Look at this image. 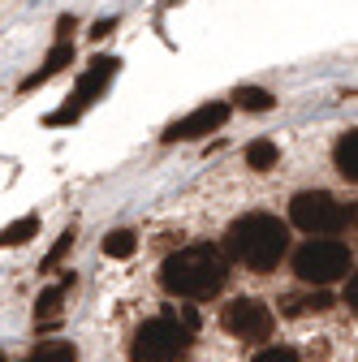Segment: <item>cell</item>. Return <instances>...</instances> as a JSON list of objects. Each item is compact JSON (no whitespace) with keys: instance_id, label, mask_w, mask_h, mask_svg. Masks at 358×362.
Listing matches in <instances>:
<instances>
[{"instance_id":"5b68a950","label":"cell","mask_w":358,"mask_h":362,"mask_svg":"<svg viewBox=\"0 0 358 362\" xmlns=\"http://www.w3.org/2000/svg\"><path fill=\"white\" fill-rule=\"evenodd\" d=\"M289 220L311 238H333V233L345 229V224H354V211L345 203H337L328 190H302L289 203Z\"/></svg>"},{"instance_id":"3957f363","label":"cell","mask_w":358,"mask_h":362,"mask_svg":"<svg viewBox=\"0 0 358 362\" xmlns=\"http://www.w3.org/2000/svg\"><path fill=\"white\" fill-rule=\"evenodd\" d=\"M190 328L177 320V315H160V320H147L139 332H134L129 358L134 362H177L190 349Z\"/></svg>"},{"instance_id":"d6986e66","label":"cell","mask_w":358,"mask_h":362,"mask_svg":"<svg viewBox=\"0 0 358 362\" xmlns=\"http://www.w3.org/2000/svg\"><path fill=\"white\" fill-rule=\"evenodd\" d=\"M69 246H74V229H65V233L57 238V246L48 250V259H43V272H52V267H57V263H61V259L69 255Z\"/></svg>"},{"instance_id":"5bb4252c","label":"cell","mask_w":358,"mask_h":362,"mask_svg":"<svg viewBox=\"0 0 358 362\" xmlns=\"http://www.w3.org/2000/svg\"><path fill=\"white\" fill-rule=\"evenodd\" d=\"M35 233H39V216H22V220L5 224V233H0V246H26Z\"/></svg>"},{"instance_id":"ba28073f","label":"cell","mask_w":358,"mask_h":362,"mask_svg":"<svg viewBox=\"0 0 358 362\" xmlns=\"http://www.w3.org/2000/svg\"><path fill=\"white\" fill-rule=\"evenodd\" d=\"M225 121H229V104H203V108H195L190 117L173 121V125L164 129V143H190V139H203V134L220 129Z\"/></svg>"},{"instance_id":"e0dca14e","label":"cell","mask_w":358,"mask_h":362,"mask_svg":"<svg viewBox=\"0 0 358 362\" xmlns=\"http://www.w3.org/2000/svg\"><path fill=\"white\" fill-rule=\"evenodd\" d=\"M333 306V298L320 289V293H311V298H289L285 302V315H302V310H328Z\"/></svg>"},{"instance_id":"8992f818","label":"cell","mask_w":358,"mask_h":362,"mask_svg":"<svg viewBox=\"0 0 358 362\" xmlns=\"http://www.w3.org/2000/svg\"><path fill=\"white\" fill-rule=\"evenodd\" d=\"M117 65H121V61H112V57H96L91 65H86V74L78 78V86H74V100H69L65 108H57V112L48 117V125H69V121H78V117H82V108L91 104V100L100 95V90L112 82Z\"/></svg>"},{"instance_id":"30bf717a","label":"cell","mask_w":358,"mask_h":362,"mask_svg":"<svg viewBox=\"0 0 358 362\" xmlns=\"http://www.w3.org/2000/svg\"><path fill=\"white\" fill-rule=\"evenodd\" d=\"M69 61H74V43H57V48H52L48 57H43V69H39V74H30V78L22 82V90H35V86H43L48 78H57V74H61Z\"/></svg>"},{"instance_id":"44dd1931","label":"cell","mask_w":358,"mask_h":362,"mask_svg":"<svg viewBox=\"0 0 358 362\" xmlns=\"http://www.w3.org/2000/svg\"><path fill=\"white\" fill-rule=\"evenodd\" d=\"M112 26H117V18H108V22H100V26H96V30H91V39H104V35H108V30H112Z\"/></svg>"},{"instance_id":"2e32d148","label":"cell","mask_w":358,"mask_h":362,"mask_svg":"<svg viewBox=\"0 0 358 362\" xmlns=\"http://www.w3.org/2000/svg\"><path fill=\"white\" fill-rule=\"evenodd\" d=\"M134 250H139V238H134L129 229H117V233L104 238V255H108V259H129Z\"/></svg>"},{"instance_id":"9c48e42d","label":"cell","mask_w":358,"mask_h":362,"mask_svg":"<svg viewBox=\"0 0 358 362\" xmlns=\"http://www.w3.org/2000/svg\"><path fill=\"white\" fill-rule=\"evenodd\" d=\"M69 281H74V276H65L61 285H52V289H43V293H39V302H35V324H39V328H52V324L61 320V302H65Z\"/></svg>"},{"instance_id":"ffe728a7","label":"cell","mask_w":358,"mask_h":362,"mask_svg":"<svg viewBox=\"0 0 358 362\" xmlns=\"http://www.w3.org/2000/svg\"><path fill=\"white\" fill-rule=\"evenodd\" d=\"M345 302H350V310L358 306V276H354V272H350V285H345Z\"/></svg>"},{"instance_id":"603a6c76","label":"cell","mask_w":358,"mask_h":362,"mask_svg":"<svg viewBox=\"0 0 358 362\" xmlns=\"http://www.w3.org/2000/svg\"><path fill=\"white\" fill-rule=\"evenodd\" d=\"M26 362H30V358H26Z\"/></svg>"},{"instance_id":"7402d4cb","label":"cell","mask_w":358,"mask_h":362,"mask_svg":"<svg viewBox=\"0 0 358 362\" xmlns=\"http://www.w3.org/2000/svg\"><path fill=\"white\" fill-rule=\"evenodd\" d=\"M0 362H5V354H0Z\"/></svg>"},{"instance_id":"4fadbf2b","label":"cell","mask_w":358,"mask_h":362,"mask_svg":"<svg viewBox=\"0 0 358 362\" xmlns=\"http://www.w3.org/2000/svg\"><path fill=\"white\" fill-rule=\"evenodd\" d=\"M233 100H238V108H246V112H272V108H277L272 90H263V86H238Z\"/></svg>"},{"instance_id":"9a60e30c","label":"cell","mask_w":358,"mask_h":362,"mask_svg":"<svg viewBox=\"0 0 358 362\" xmlns=\"http://www.w3.org/2000/svg\"><path fill=\"white\" fill-rule=\"evenodd\" d=\"M30 362H78V349H74L69 341H43V345L30 354Z\"/></svg>"},{"instance_id":"52a82bcc","label":"cell","mask_w":358,"mask_h":362,"mask_svg":"<svg viewBox=\"0 0 358 362\" xmlns=\"http://www.w3.org/2000/svg\"><path fill=\"white\" fill-rule=\"evenodd\" d=\"M225 328L238 337V341H267L277 328V315L272 306H263L259 298H238L225 306Z\"/></svg>"},{"instance_id":"8fae6325","label":"cell","mask_w":358,"mask_h":362,"mask_svg":"<svg viewBox=\"0 0 358 362\" xmlns=\"http://www.w3.org/2000/svg\"><path fill=\"white\" fill-rule=\"evenodd\" d=\"M333 160H337V173L345 181H358V129H345L337 147H333Z\"/></svg>"},{"instance_id":"277c9868","label":"cell","mask_w":358,"mask_h":362,"mask_svg":"<svg viewBox=\"0 0 358 362\" xmlns=\"http://www.w3.org/2000/svg\"><path fill=\"white\" fill-rule=\"evenodd\" d=\"M294 272H298V281L324 289V285L341 281L345 272H354V259H350V246L337 242V238H311L306 246H298Z\"/></svg>"},{"instance_id":"ac0fdd59","label":"cell","mask_w":358,"mask_h":362,"mask_svg":"<svg viewBox=\"0 0 358 362\" xmlns=\"http://www.w3.org/2000/svg\"><path fill=\"white\" fill-rule=\"evenodd\" d=\"M255 362H302V358H298V349H289V345H267V349L255 354Z\"/></svg>"},{"instance_id":"6da1fadb","label":"cell","mask_w":358,"mask_h":362,"mask_svg":"<svg viewBox=\"0 0 358 362\" xmlns=\"http://www.w3.org/2000/svg\"><path fill=\"white\" fill-rule=\"evenodd\" d=\"M160 285L173 298L186 302H207L229 285V259L216 246H186L160 263Z\"/></svg>"},{"instance_id":"7c38bea8","label":"cell","mask_w":358,"mask_h":362,"mask_svg":"<svg viewBox=\"0 0 358 362\" xmlns=\"http://www.w3.org/2000/svg\"><path fill=\"white\" fill-rule=\"evenodd\" d=\"M281 160V147L272 143V139H255L250 147H246V168H255V173H267Z\"/></svg>"},{"instance_id":"7a4b0ae2","label":"cell","mask_w":358,"mask_h":362,"mask_svg":"<svg viewBox=\"0 0 358 362\" xmlns=\"http://www.w3.org/2000/svg\"><path fill=\"white\" fill-rule=\"evenodd\" d=\"M285 250H289V229L267 211L238 216L225 233V259H238L250 272H272L285 259Z\"/></svg>"}]
</instances>
